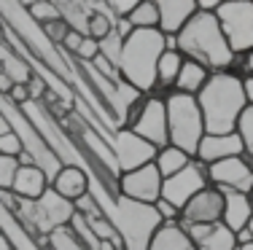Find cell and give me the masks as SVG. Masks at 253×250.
Instances as JSON below:
<instances>
[{"instance_id": "obj_1", "label": "cell", "mask_w": 253, "mask_h": 250, "mask_svg": "<svg viewBox=\"0 0 253 250\" xmlns=\"http://www.w3.org/2000/svg\"><path fill=\"white\" fill-rule=\"evenodd\" d=\"M205 132L208 135H229L237 129V121L243 110L248 108L243 94V75L224 70V73H210L208 83L197 94Z\"/></svg>"}, {"instance_id": "obj_2", "label": "cell", "mask_w": 253, "mask_h": 250, "mask_svg": "<svg viewBox=\"0 0 253 250\" xmlns=\"http://www.w3.org/2000/svg\"><path fill=\"white\" fill-rule=\"evenodd\" d=\"M175 49L183 59L202 65L210 73L232 70V65L237 62V57L232 54L224 33H221L215 14H202V11H197L189 25L175 35Z\"/></svg>"}, {"instance_id": "obj_3", "label": "cell", "mask_w": 253, "mask_h": 250, "mask_svg": "<svg viewBox=\"0 0 253 250\" xmlns=\"http://www.w3.org/2000/svg\"><path fill=\"white\" fill-rule=\"evenodd\" d=\"M167 51V35L159 30H135L122 46L119 75L140 94L156 92V65Z\"/></svg>"}, {"instance_id": "obj_4", "label": "cell", "mask_w": 253, "mask_h": 250, "mask_svg": "<svg viewBox=\"0 0 253 250\" xmlns=\"http://www.w3.org/2000/svg\"><path fill=\"white\" fill-rule=\"evenodd\" d=\"M100 207H102V215L116 229L124 250H148L156 229L165 223L154 205L129 202L119 194L105 199V202H100Z\"/></svg>"}, {"instance_id": "obj_5", "label": "cell", "mask_w": 253, "mask_h": 250, "mask_svg": "<svg viewBox=\"0 0 253 250\" xmlns=\"http://www.w3.org/2000/svg\"><path fill=\"white\" fill-rule=\"evenodd\" d=\"M165 108H167V132H170V145L186 151L191 159H197V148H200L205 132V118L200 110L197 97L180 92L165 94Z\"/></svg>"}, {"instance_id": "obj_6", "label": "cell", "mask_w": 253, "mask_h": 250, "mask_svg": "<svg viewBox=\"0 0 253 250\" xmlns=\"http://www.w3.org/2000/svg\"><path fill=\"white\" fill-rule=\"evenodd\" d=\"M229 49L234 57H245L253 51V3L251 0H224L215 11Z\"/></svg>"}, {"instance_id": "obj_7", "label": "cell", "mask_w": 253, "mask_h": 250, "mask_svg": "<svg viewBox=\"0 0 253 250\" xmlns=\"http://www.w3.org/2000/svg\"><path fill=\"white\" fill-rule=\"evenodd\" d=\"M111 151H113V162H116V172L124 175V172L154 164L159 148H154L151 143L137 138L132 129H116L111 138Z\"/></svg>"}, {"instance_id": "obj_8", "label": "cell", "mask_w": 253, "mask_h": 250, "mask_svg": "<svg viewBox=\"0 0 253 250\" xmlns=\"http://www.w3.org/2000/svg\"><path fill=\"white\" fill-rule=\"evenodd\" d=\"M208 186H210L208 167H205L202 162H197V159H191L186 170H180L178 175L167 178V180L162 183V199L170 202L172 207H178V210H183V207L189 205L200 191H205Z\"/></svg>"}, {"instance_id": "obj_9", "label": "cell", "mask_w": 253, "mask_h": 250, "mask_svg": "<svg viewBox=\"0 0 253 250\" xmlns=\"http://www.w3.org/2000/svg\"><path fill=\"white\" fill-rule=\"evenodd\" d=\"M162 183H165V178L159 175L156 164H146L140 170L119 175L116 194L129 202H140V205H156L162 199Z\"/></svg>"}, {"instance_id": "obj_10", "label": "cell", "mask_w": 253, "mask_h": 250, "mask_svg": "<svg viewBox=\"0 0 253 250\" xmlns=\"http://www.w3.org/2000/svg\"><path fill=\"white\" fill-rule=\"evenodd\" d=\"M129 129L143 138L146 143H151L154 148H165L170 145V132H167V108H165V97L148 94L143 103L140 113L135 116V121L129 124Z\"/></svg>"}, {"instance_id": "obj_11", "label": "cell", "mask_w": 253, "mask_h": 250, "mask_svg": "<svg viewBox=\"0 0 253 250\" xmlns=\"http://www.w3.org/2000/svg\"><path fill=\"white\" fill-rule=\"evenodd\" d=\"M208 180L218 191H234V194H248L253 191V162L248 156H234L224 159L208 167Z\"/></svg>"}, {"instance_id": "obj_12", "label": "cell", "mask_w": 253, "mask_h": 250, "mask_svg": "<svg viewBox=\"0 0 253 250\" xmlns=\"http://www.w3.org/2000/svg\"><path fill=\"white\" fill-rule=\"evenodd\" d=\"M224 218V191L215 186H208L200 191L189 205L180 210V223H200V226H215Z\"/></svg>"}, {"instance_id": "obj_13", "label": "cell", "mask_w": 253, "mask_h": 250, "mask_svg": "<svg viewBox=\"0 0 253 250\" xmlns=\"http://www.w3.org/2000/svg\"><path fill=\"white\" fill-rule=\"evenodd\" d=\"M234 156H245V145L240 140L237 132L229 135H205L200 148H197V162H202L205 167L224 162V159H234Z\"/></svg>"}, {"instance_id": "obj_14", "label": "cell", "mask_w": 253, "mask_h": 250, "mask_svg": "<svg viewBox=\"0 0 253 250\" xmlns=\"http://www.w3.org/2000/svg\"><path fill=\"white\" fill-rule=\"evenodd\" d=\"M156 5H159V33L167 38H175L197 14V0H156Z\"/></svg>"}, {"instance_id": "obj_15", "label": "cell", "mask_w": 253, "mask_h": 250, "mask_svg": "<svg viewBox=\"0 0 253 250\" xmlns=\"http://www.w3.org/2000/svg\"><path fill=\"white\" fill-rule=\"evenodd\" d=\"M49 186H51L49 175H46L38 164H30V167H19V170H16L11 191H14V196L22 202H38L41 196L49 191Z\"/></svg>"}, {"instance_id": "obj_16", "label": "cell", "mask_w": 253, "mask_h": 250, "mask_svg": "<svg viewBox=\"0 0 253 250\" xmlns=\"http://www.w3.org/2000/svg\"><path fill=\"white\" fill-rule=\"evenodd\" d=\"M51 188L57 191L62 199L76 202L84 194H89V172L78 164H62L59 172L51 178Z\"/></svg>"}, {"instance_id": "obj_17", "label": "cell", "mask_w": 253, "mask_h": 250, "mask_svg": "<svg viewBox=\"0 0 253 250\" xmlns=\"http://www.w3.org/2000/svg\"><path fill=\"white\" fill-rule=\"evenodd\" d=\"M251 218H253L251 196H248V194H234V191H226V194H224V218H221V223H224L229 231L240 234V231L248 229Z\"/></svg>"}, {"instance_id": "obj_18", "label": "cell", "mask_w": 253, "mask_h": 250, "mask_svg": "<svg viewBox=\"0 0 253 250\" xmlns=\"http://www.w3.org/2000/svg\"><path fill=\"white\" fill-rule=\"evenodd\" d=\"M208 78H210V70L208 68L191 62V59H183V68H180V73H178V81H175V89H172V92L197 97V94L202 92V86L208 83Z\"/></svg>"}, {"instance_id": "obj_19", "label": "cell", "mask_w": 253, "mask_h": 250, "mask_svg": "<svg viewBox=\"0 0 253 250\" xmlns=\"http://www.w3.org/2000/svg\"><path fill=\"white\" fill-rule=\"evenodd\" d=\"M59 8V16H62V22L68 25L70 30H76V33H81L84 38L89 35V16L94 14L92 11V3L89 0H84V3H70V0H54Z\"/></svg>"}, {"instance_id": "obj_20", "label": "cell", "mask_w": 253, "mask_h": 250, "mask_svg": "<svg viewBox=\"0 0 253 250\" xmlns=\"http://www.w3.org/2000/svg\"><path fill=\"white\" fill-rule=\"evenodd\" d=\"M189 248L194 245H191L189 234L183 231L180 223H162L156 229L151 245H148V250H189Z\"/></svg>"}, {"instance_id": "obj_21", "label": "cell", "mask_w": 253, "mask_h": 250, "mask_svg": "<svg viewBox=\"0 0 253 250\" xmlns=\"http://www.w3.org/2000/svg\"><path fill=\"white\" fill-rule=\"evenodd\" d=\"M180 68H183V57H180L178 51H165L159 59V65H156V89L170 94L172 89H175Z\"/></svg>"}, {"instance_id": "obj_22", "label": "cell", "mask_w": 253, "mask_h": 250, "mask_svg": "<svg viewBox=\"0 0 253 250\" xmlns=\"http://www.w3.org/2000/svg\"><path fill=\"white\" fill-rule=\"evenodd\" d=\"M191 162V156L186 151H180V148L175 145H165V148H159V153H156V170H159V175L165 178H172V175H178L180 170H186Z\"/></svg>"}, {"instance_id": "obj_23", "label": "cell", "mask_w": 253, "mask_h": 250, "mask_svg": "<svg viewBox=\"0 0 253 250\" xmlns=\"http://www.w3.org/2000/svg\"><path fill=\"white\" fill-rule=\"evenodd\" d=\"M197 250H240L237 245V234L234 231H229L224 223H215L213 229H210V234L205 237L200 245H194Z\"/></svg>"}, {"instance_id": "obj_24", "label": "cell", "mask_w": 253, "mask_h": 250, "mask_svg": "<svg viewBox=\"0 0 253 250\" xmlns=\"http://www.w3.org/2000/svg\"><path fill=\"white\" fill-rule=\"evenodd\" d=\"M129 25L135 30H159V5H156V0H137L135 11L129 16Z\"/></svg>"}, {"instance_id": "obj_25", "label": "cell", "mask_w": 253, "mask_h": 250, "mask_svg": "<svg viewBox=\"0 0 253 250\" xmlns=\"http://www.w3.org/2000/svg\"><path fill=\"white\" fill-rule=\"evenodd\" d=\"M116 30V19L111 16V11H94L92 16H89V35L86 38H92V40H105L108 35Z\"/></svg>"}, {"instance_id": "obj_26", "label": "cell", "mask_w": 253, "mask_h": 250, "mask_svg": "<svg viewBox=\"0 0 253 250\" xmlns=\"http://www.w3.org/2000/svg\"><path fill=\"white\" fill-rule=\"evenodd\" d=\"M27 14L33 16V22L38 25H46V22H54V19H62L59 16V8L54 0H41V3H25Z\"/></svg>"}, {"instance_id": "obj_27", "label": "cell", "mask_w": 253, "mask_h": 250, "mask_svg": "<svg viewBox=\"0 0 253 250\" xmlns=\"http://www.w3.org/2000/svg\"><path fill=\"white\" fill-rule=\"evenodd\" d=\"M234 132L240 135V140H243V145H245V156H253V105H248V108L243 110Z\"/></svg>"}, {"instance_id": "obj_28", "label": "cell", "mask_w": 253, "mask_h": 250, "mask_svg": "<svg viewBox=\"0 0 253 250\" xmlns=\"http://www.w3.org/2000/svg\"><path fill=\"white\" fill-rule=\"evenodd\" d=\"M122 46H124V40L116 35V30H113V33L108 35L105 40H100V57L105 59V62H111L116 70H119V57H122Z\"/></svg>"}, {"instance_id": "obj_29", "label": "cell", "mask_w": 253, "mask_h": 250, "mask_svg": "<svg viewBox=\"0 0 253 250\" xmlns=\"http://www.w3.org/2000/svg\"><path fill=\"white\" fill-rule=\"evenodd\" d=\"M73 207H76V213H78V215H84L86 221L102 218V207H100V202L94 199V194H92V191H89V194H84L81 199H76V202H73Z\"/></svg>"}, {"instance_id": "obj_30", "label": "cell", "mask_w": 253, "mask_h": 250, "mask_svg": "<svg viewBox=\"0 0 253 250\" xmlns=\"http://www.w3.org/2000/svg\"><path fill=\"white\" fill-rule=\"evenodd\" d=\"M16 170H19V159L0 156V191H11L14 178H16Z\"/></svg>"}, {"instance_id": "obj_31", "label": "cell", "mask_w": 253, "mask_h": 250, "mask_svg": "<svg viewBox=\"0 0 253 250\" xmlns=\"http://www.w3.org/2000/svg\"><path fill=\"white\" fill-rule=\"evenodd\" d=\"M22 151H25V143L19 140V135H14V132L0 135V156H14V159H19Z\"/></svg>"}, {"instance_id": "obj_32", "label": "cell", "mask_w": 253, "mask_h": 250, "mask_svg": "<svg viewBox=\"0 0 253 250\" xmlns=\"http://www.w3.org/2000/svg\"><path fill=\"white\" fill-rule=\"evenodd\" d=\"M41 30H43V35L51 40L54 46H62V40H65V35L70 33V27L65 25L62 19H54V22H46V25H41Z\"/></svg>"}, {"instance_id": "obj_33", "label": "cell", "mask_w": 253, "mask_h": 250, "mask_svg": "<svg viewBox=\"0 0 253 250\" xmlns=\"http://www.w3.org/2000/svg\"><path fill=\"white\" fill-rule=\"evenodd\" d=\"M105 3H108V11H111L113 19L122 22V19H129V16H132L137 0H105Z\"/></svg>"}, {"instance_id": "obj_34", "label": "cell", "mask_w": 253, "mask_h": 250, "mask_svg": "<svg viewBox=\"0 0 253 250\" xmlns=\"http://www.w3.org/2000/svg\"><path fill=\"white\" fill-rule=\"evenodd\" d=\"M97 57H100V43H97V40H92V38H84V43H81V49H78L76 59H78V62H94Z\"/></svg>"}, {"instance_id": "obj_35", "label": "cell", "mask_w": 253, "mask_h": 250, "mask_svg": "<svg viewBox=\"0 0 253 250\" xmlns=\"http://www.w3.org/2000/svg\"><path fill=\"white\" fill-rule=\"evenodd\" d=\"M154 207H156V213H159V218H162L165 223H180V210H178V207H172L170 202L159 199Z\"/></svg>"}, {"instance_id": "obj_36", "label": "cell", "mask_w": 253, "mask_h": 250, "mask_svg": "<svg viewBox=\"0 0 253 250\" xmlns=\"http://www.w3.org/2000/svg\"><path fill=\"white\" fill-rule=\"evenodd\" d=\"M81 43H84V35H81V33H76V30H70V33L65 35V40H62V46H59V49H62L65 54L76 57V54H78V49H81Z\"/></svg>"}, {"instance_id": "obj_37", "label": "cell", "mask_w": 253, "mask_h": 250, "mask_svg": "<svg viewBox=\"0 0 253 250\" xmlns=\"http://www.w3.org/2000/svg\"><path fill=\"white\" fill-rule=\"evenodd\" d=\"M5 97L11 100V103L14 105H25V103H30V92H27V83H14V86H11V92L5 94Z\"/></svg>"}, {"instance_id": "obj_38", "label": "cell", "mask_w": 253, "mask_h": 250, "mask_svg": "<svg viewBox=\"0 0 253 250\" xmlns=\"http://www.w3.org/2000/svg\"><path fill=\"white\" fill-rule=\"evenodd\" d=\"M0 205H3L8 213H16V210H19V199L14 196V191H0Z\"/></svg>"}, {"instance_id": "obj_39", "label": "cell", "mask_w": 253, "mask_h": 250, "mask_svg": "<svg viewBox=\"0 0 253 250\" xmlns=\"http://www.w3.org/2000/svg\"><path fill=\"white\" fill-rule=\"evenodd\" d=\"M243 94H245V103L253 105V78L243 75Z\"/></svg>"}, {"instance_id": "obj_40", "label": "cell", "mask_w": 253, "mask_h": 250, "mask_svg": "<svg viewBox=\"0 0 253 250\" xmlns=\"http://www.w3.org/2000/svg\"><path fill=\"white\" fill-rule=\"evenodd\" d=\"M243 70L248 78H253V51H248V54L243 57Z\"/></svg>"}, {"instance_id": "obj_41", "label": "cell", "mask_w": 253, "mask_h": 250, "mask_svg": "<svg viewBox=\"0 0 253 250\" xmlns=\"http://www.w3.org/2000/svg\"><path fill=\"white\" fill-rule=\"evenodd\" d=\"M11 86H14V81H11L5 73H0V94H8Z\"/></svg>"}, {"instance_id": "obj_42", "label": "cell", "mask_w": 253, "mask_h": 250, "mask_svg": "<svg viewBox=\"0 0 253 250\" xmlns=\"http://www.w3.org/2000/svg\"><path fill=\"white\" fill-rule=\"evenodd\" d=\"M0 250H14V245H11V240L3 234V231H0Z\"/></svg>"}, {"instance_id": "obj_43", "label": "cell", "mask_w": 253, "mask_h": 250, "mask_svg": "<svg viewBox=\"0 0 253 250\" xmlns=\"http://www.w3.org/2000/svg\"><path fill=\"white\" fill-rule=\"evenodd\" d=\"M5 132H11V127H8V121L3 118V113H0V135H5Z\"/></svg>"}, {"instance_id": "obj_44", "label": "cell", "mask_w": 253, "mask_h": 250, "mask_svg": "<svg viewBox=\"0 0 253 250\" xmlns=\"http://www.w3.org/2000/svg\"><path fill=\"white\" fill-rule=\"evenodd\" d=\"M248 234H251V240H253V218H251V223H248Z\"/></svg>"}, {"instance_id": "obj_45", "label": "cell", "mask_w": 253, "mask_h": 250, "mask_svg": "<svg viewBox=\"0 0 253 250\" xmlns=\"http://www.w3.org/2000/svg\"><path fill=\"white\" fill-rule=\"evenodd\" d=\"M240 250H253V242H248V245H243Z\"/></svg>"}, {"instance_id": "obj_46", "label": "cell", "mask_w": 253, "mask_h": 250, "mask_svg": "<svg viewBox=\"0 0 253 250\" xmlns=\"http://www.w3.org/2000/svg\"><path fill=\"white\" fill-rule=\"evenodd\" d=\"M251 205H253V191H251Z\"/></svg>"}, {"instance_id": "obj_47", "label": "cell", "mask_w": 253, "mask_h": 250, "mask_svg": "<svg viewBox=\"0 0 253 250\" xmlns=\"http://www.w3.org/2000/svg\"><path fill=\"white\" fill-rule=\"evenodd\" d=\"M189 250H197V248H189Z\"/></svg>"}, {"instance_id": "obj_48", "label": "cell", "mask_w": 253, "mask_h": 250, "mask_svg": "<svg viewBox=\"0 0 253 250\" xmlns=\"http://www.w3.org/2000/svg\"><path fill=\"white\" fill-rule=\"evenodd\" d=\"M251 159H253V156H251Z\"/></svg>"}]
</instances>
